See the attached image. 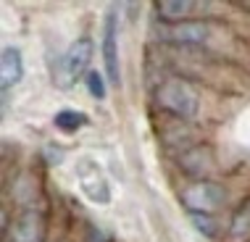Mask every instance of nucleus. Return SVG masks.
Returning a JSON list of instances; mask_svg holds the SVG:
<instances>
[{"label":"nucleus","mask_w":250,"mask_h":242,"mask_svg":"<svg viewBox=\"0 0 250 242\" xmlns=\"http://www.w3.org/2000/svg\"><path fill=\"white\" fill-rule=\"evenodd\" d=\"M153 100L158 105V111H164L166 116L179 119V121H195L200 113V92L190 79L185 77H166L164 82L155 87Z\"/></svg>","instance_id":"1"},{"label":"nucleus","mask_w":250,"mask_h":242,"mask_svg":"<svg viewBox=\"0 0 250 242\" xmlns=\"http://www.w3.org/2000/svg\"><path fill=\"white\" fill-rule=\"evenodd\" d=\"M92 53H95V42L90 37H79L66 48V53L58 58L56 69H53V82H56L58 90H71L79 79L92 71L90 69Z\"/></svg>","instance_id":"2"},{"label":"nucleus","mask_w":250,"mask_h":242,"mask_svg":"<svg viewBox=\"0 0 250 242\" xmlns=\"http://www.w3.org/2000/svg\"><path fill=\"white\" fill-rule=\"evenodd\" d=\"M179 200L187 208V213H213L216 216L229 203V190L216 179H198L182 190Z\"/></svg>","instance_id":"3"},{"label":"nucleus","mask_w":250,"mask_h":242,"mask_svg":"<svg viewBox=\"0 0 250 242\" xmlns=\"http://www.w3.org/2000/svg\"><path fill=\"white\" fill-rule=\"evenodd\" d=\"M77 182H79V190L90 203L95 205H108L111 203V184H108L103 166L92 158H82L77 163Z\"/></svg>","instance_id":"4"},{"label":"nucleus","mask_w":250,"mask_h":242,"mask_svg":"<svg viewBox=\"0 0 250 242\" xmlns=\"http://www.w3.org/2000/svg\"><path fill=\"white\" fill-rule=\"evenodd\" d=\"M103 69L113 87L121 84V60H119V11L116 5L108 8L103 21Z\"/></svg>","instance_id":"5"},{"label":"nucleus","mask_w":250,"mask_h":242,"mask_svg":"<svg viewBox=\"0 0 250 242\" xmlns=\"http://www.w3.org/2000/svg\"><path fill=\"white\" fill-rule=\"evenodd\" d=\"M45 240V216L35 208L19 211L11 224L3 229V242H42Z\"/></svg>","instance_id":"6"},{"label":"nucleus","mask_w":250,"mask_h":242,"mask_svg":"<svg viewBox=\"0 0 250 242\" xmlns=\"http://www.w3.org/2000/svg\"><path fill=\"white\" fill-rule=\"evenodd\" d=\"M213 26L203 19H190V21H182V24H168L164 26L161 37L171 45H179V48H203V45L211 40Z\"/></svg>","instance_id":"7"},{"label":"nucleus","mask_w":250,"mask_h":242,"mask_svg":"<svg viewBox=\"0 0 250 242\" xmlns=\"http://www.w3.org/2000/svg\"><path fill=\"white\" fill-rule=\"evenodd\" d=\"M177 161H179V169L185 171V177H190L192 182H198V179H213L216 156H213V150L206 142L190 145L187 150L179 153Z\"/></svg>","instance_id":"8"},{"label":"nucleus","mask_w":250,"mask_h":242,"mask_svg":"<svg viewBox=\"0 0 250 242\" xmlns=\"http://www.w3.org/2000/svg\"><path fill=\"white\" fill-rule=\"evenodd\" d=\"M24 79V56L19 48L5 45L0 53V90L8 92L13 84H19Z\"/></svg>","instance_id":"9"},{"label":"nucleus","mask_w":250,"mask_h":242,"mask_svg":"<svg viewBox=\"0 0 250 242\" xmlns=\"http://www.w3.org/2000/svg\"><path fill=\"white\" fill-rule=\"evenodd\" d=\"M200 5L203 3H195V0H161V3H155V11L166 24H182L190 21Z\"/></svg>","instance_id":"10"},{"label":"nucleus","mask_w":250,"mask_h":242,"mask_svg":"<svg viewBox=\"0 0 250 242\" xmlns=\"http://www.w3.org/2000/svg\"><path fill=\"white\" fill-rule=\"evenodd\" d=\"M227 242H250V198L232 213L227 226Z\"/></svg>","instance_id":"11"},{"label":"nucleus","mask_w":250,"mask_h":242,"mask_svg":"<svg viewBox=\"0 0 250 242\" xmlns=\"http://www.w3.org/2000/svg\"><path fill=\"white\" fill-rule=\"evenodd\" d=\"M53 124L58 126L61 132L66 134H74L77 129H82V126L87 124V116L82 111H74V108H61L56 116H53Z\"/></svg>","instance_id":"12"},{"label":"nucleus","mask_w":250,"mask_h":242,"mask_svg":"<svg viewBox=\"0 0 250 242\" xmlns=\"http://www.w3.org/2000/svg\"><path fill=\"white\" fill-rule=\"evenodd\" d=\"M190 221L195 224V229H198L203 237L219 240V234H221L219 216H213V213H190Z\"/></svg>","instance_id":"13"},{"label":"nucleus","mask_w":250,"mask_h":242,"mask_svg":"<svg viewBox=\"0 0 250 242\" xmlns=\"http://www.w3.org/2000/svg\"><path fill=\"white\" fill-rule=\"evenodd\" d=\"M84 82H87L90 95L95 98V100H103V98H105V79H103V74H100V71L92 69V71L84 77Z\"/></svg>","instance_id":"14"}]
</instances>
